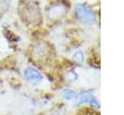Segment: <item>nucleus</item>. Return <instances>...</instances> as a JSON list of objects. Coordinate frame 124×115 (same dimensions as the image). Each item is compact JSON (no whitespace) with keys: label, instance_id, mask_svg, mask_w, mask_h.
Masks as SVG:
<instances>
[{"label":"nucleus","instance_id":"f257e3e1","mask_svg":"<svg viewBox=\"0 0 124 115\" xmlns=\"http://www.w3.org/2000/svg\"><path fill=\"white\" fill-rule=\"evenodd\" d=\"M77 17L85 24H91L95 21V14L87 6L82 4H78L76 6Z\"/></svg>","mask_w":124,"mask_h":115},{"label":"nucleus","instance_id":"f03ea898","mask_svg":"<svg viewBox=\"0 0 124 115\" xmlns=\"http://www.w3.org/2000/svg\"><path fill=\"white\" fill-rule=\"evenodd\" d=\"M24 77L31 83L33 84H39L42 82L43 80V75L42 73L36 70L35 68H32V67H28L24 70Z\"/></svg>","mask_w":124,"mask_h":115},{"label":"nucleus","instance_id":"7ed1b4c3","mask_svg":"<svg viewBox=\"0 0 124 115\" xmlns=\"http://www.w3.org/2000/svg\"><path fill=\"white\" fill-rule=\"evenodd\" d=\"M79 101L80 102H89L92 106L94 107H99L100 106V103L98 102V101L89 93L85 92L83 93L82 95H80V98H79Z\"/></svg>","mask_w":124,"mask_h":115},{"label":"nucleus","instance_id":"20e7f679","mask_svg":"<svg viewBox=\"0 0 124 115\" xmlns=\"http://www.w3.org/2000/svg\"><path fill=\"white\" fill-rule=\"evenodd\" d=\"M62 95H63V97H64L66 100H72V99H74V98L76 97V93H75L73 90H71V89H66V90H64L63 93H62Z\"/></svg>","mask_w":124,"mask_h":115},{"label":"nucleus","instance_id":"39448f33","mask_svg":"<svg viewBox=\"0 0 124 115\" xmlns=\"http://www.w3.org/2000/svg\"><path fill=\"white\" fill-rule=\"evenodd\" d=\"M73 58H74V60H75L77 63L81 64V63H82V61H83V54H82V52H81V51H77V52H75V53H74Z\"/></svg>","mask_w":124,"mask_h":115},{"label":"nucleus","instance_id":"423d86ee","mask_svg":"<svg viewBox=\"0 0 124 115\" xmlns=\"http://www.w3.org/2000/svg\"><path fill=\"white\" fill-rule=\"evenodd\" d=\"M53 115H62L61 113H55V114H53Z\"/></svg>","mask_w":124,"mask_h":115}]
</instances>
